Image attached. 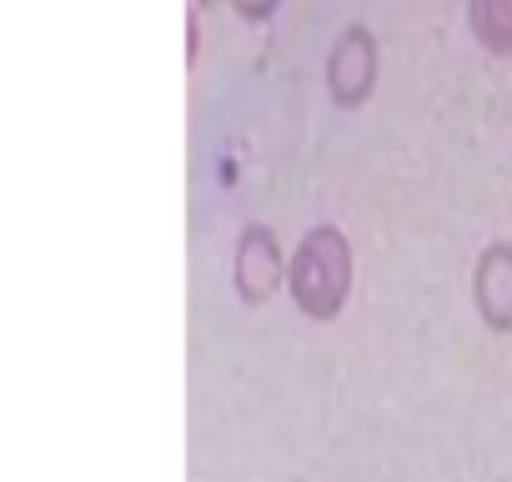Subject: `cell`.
<instances>
[{
  "mask_svg": "<svg viewBox=\"0 0 512 482\" xmlns=\"http://www.w3.org/2000/svg\"><path fill=\"white\" fill-rule=\"evenodd\" d=\"M201 6H211V0H201Z\"/></svg>",
  "mask_w": 512,
  "mask_h": 482,
  "instance_id": "52a82bcc",
  "label": "cell"
},
{
  "mask_svg": "<svg viewBox=\"0 0 512 482\" xmlns=\"http://www.w3.org/2000/svg\"><path fill=\"white\" fill-rule=\"evenodd\" d=\"M472 307L487 332H512V241H487L472 262Z\"/></svg>",
  "mask_w": 512,
  "mask_h": 482,
  "instance_id": "277c9868",
  "label": "cell"
},
{
  "mask_svg": "<svg viewBox=\"0 0 512 482\" xmlns=\"http://www.w3.org/2000/svg\"><path fill=\"white\" fill-rule=\"evenodd\" d=\"M287 267H292V257H282V241L267 221L241 226L236 257H231V287H236L241 307H267L287 287Z\"/></svg>",
  "mask_w": 512,
  "mask_h": 482,
  "instance_id": "3957f363",
  "label": "cell"
},
{
  "mask_svg": "<svg viewBox=\"0 0 512 482\" xmlns=\"http://www.w3.org/2000/svg\"><path fill=\"white\" fill-rule=\"evenodd\" d=\"M352 277H357V257H352L347 231L322 221L297 241L292 267H287V297L307 322H337L352 297Z\"/></svg>",
  "mask_w": 512,
  "mask_h": 482,
  "instance_id": "6da1fadb",
  "label": "cell"
},
{
  "mask_svg": "<svg viewBox=\"0 0 512 482\" xmlns=\"http://www.w3.org/2000/svg\"><path fill=\"white\" fill-rule=\"evenodd\" d=\"M377 76H382L377 36H372L362 21L342 26V36L332 41L327 66H322V81H327L332 106H342V111H362V106L372 101V91H377Z\"/></svg>",
  "mask_w": 512,
  "mask_h": 482,
  "instance_id": "7a4b0ae2",
  "label": "cell"
},
{
  "mask_svg": "<svg viewBox=\"0 0 512 482\" xmlns=\"http://www.w3.org/2000/svg\"><path fill=\"white\" fill-rule=\"evenodd\" d=\"M467 31L487 56H512V0H467Z\"/></svg>",
  "mask_w": 512,
  "mask_h": 482,
  "instance_id": "5b68a950",
  "label": "cell"
},
{
  "mask_svg": "<svg viewBox=\"0 0 512 482\" xmlns=\"http://www.w3.org/2000/svg\"><path fill=\"white\" fill-rule=\"evenodd\" d=\"M226 6H231L246 26H267V21L282 11V0H226Z\"/></svg>",
  "mask_w": 512,
  "mask_h": 482,
  "instance_id": "8992f818",
  "label": "cell"
}]
</instances>
